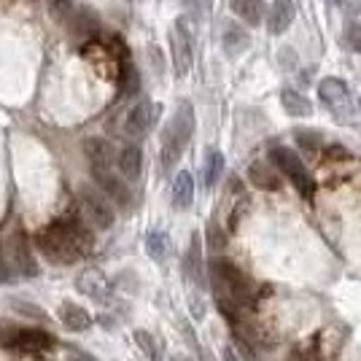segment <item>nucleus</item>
Returning <instances> with one entry per match:
<instances>
[{"instance_id":"obj_28","label":"nucleus","mask_w":361,"mask_h":361,"mask_svg":"<svg viewBox=\"0 0 361 361\" xmlns=\"http://www.w3.org/2000/svg\"><path fill=\"white\" fill-rule=\"evenodd\" d=\"M46 8H49L51 19L62 22L65 16L73 11V0H46Z\"/></svg>"},{"instance_id":"obj_8","label":"nucleus","mask_w":361,"mask_h":361,"mask_svg":"<svg viewBox=\"0 0 361 361\" xmlns=\"http://www.w3.org/2000/svg\"><path fill=\"white\" fill-rule=\"evenodd\" d=\"M159 114H162V106L159 103H151V100H140L133 111H130V116L124 121V130H127V135L130 137H143L149 135L151 130H154V124L159 119Z\"/></svg>"},{"instance_id":"obj_11","label":"nucleus","mask_w":361,"mask_h":361,"mask_svg":"<svg viewBox=\"0 0 361 361\" xmlns=\"http://www.w3.org/2000/svg\"><path fill=\"white\" fill-rule=\"evenodd\" d=\"M94 180L100 183V189H103V195L108 197V202H116L121 208H127L130 202H133V195H130V186H127V180H119L111 170H100V173H92Z\"/></svg>"},{"instance_id":"obj_13","label":"nucleus","mask_w":361,"mask_h":361,"mask_svg":"<svg viewBox=\"0 0 361 361\" xmlns=\"http://www.w3.org/2000/svg\"><path fill=\"white\" fill-rule=\"evenodd\" d=\"M84 154L90 159L92 173H100V170H111V162H114V149L111 143L103 140V137H87L84 140Z\"/></svg>"},{"instance_id":"obj_5","label":"nucleus","mask_w":361,"mask_h":361,"mask_svg":"<svg viewBox=\"0 0 361 361\" xmlns=\"http://www.w3.org/2000/svg\"><path fill=\"white\" fill-rule=\"evenodd\" d=\"M270 159L283 170V176L297 186V192H300L302 197L313 195V180H310V173H307L305 162H302L294 151L286 149V146H275V149L270 151Z\"/></svg>"},{"instance_id":"obj_24","label":"nucleus","mask_w":361,"mask_h":361,"mask_svg":"<svg viewBox=\"0 0 361 361\" xmlns=\"http://www.w3.org/2000/svg\"><path fill=\"white\" fill-rule=\"evenodd\" d=\"M146 251L154 262H165L167 254H170V238H167L162 229H154L146 238Z\"/></svg>"},{"instance_id":"obj_14","label":"nucleus","mask_w":361,"mask_h":361,"mask_svg":"<svg viewBox=\"0 0 361 361\" xmlns=\"http://www.w3.org/2000/svg\"><path fill=\"white\" fill-rule=\"evenodd\" d=\"M294 14H297L294 0H275L270 8V16H267V30H270L272 35L286 32L288 27H291V22H294Z\"/></svg>"},{"instance_id":"obj_21","label":"nucleus","mask_w":361,"mask_h":361,"mask_svg":"<svg viewBox=\"0 0 361 361\" xmlns=\"http://www.w3.org/2000/svg\"><path fill=\"white\" fill-rule=\"evenodd\" d=\"M281 103L283 108L288 111V116H313V103L307 100V97H302L300 92L294 90H283L281 92Z\"/></svg>"},{"instance_id":"obj_31","label":"nucleus","mask_w":361,"mask_h":361,"mask_svg":"<svg viewBox=\"0 0 361 361\" xmlns=\"http://www.w3.org/2000/svg\"><path fill=\"white\" fill-rule=\"evenodd\" d=\"M281 62H283V68H294V65H297V54H294V49L283 46V49H281Z\"/></svg>"},{"instance_id":"obj_15","label":"nucleus","mask_w":361,"mask_h":361,"mask_svg":"<svg viewBox=\"0 0 361 361\" xmlns=\"http://www.w3.org/2000/svg\"><path fill=\"white\" fill-rule=\"evenodd\" d=\"M221 46L229 57H240L243 51L251 46V35L243 30L235 22H224V32H221Z\"/></svg>"},{"instance_id":"obj_20","label":"nucleus","mask_w":361,"mask_h":361,"mask_svg":"<svg viewBox=\"0 0 361 361\" xmlns=\"http://www.w3.org/2000/svg\"><path fill=\"white\" fill-rule=\"evenodd\" d=\"M119 170L127 180L140 178V170H143V154L137 146H124L119 154Z\"/></svg>"},{"instance_id":"obj_16","label":"nucleus","mask_w":361,"mask_h":361,"mask_svg":"<svg viewBox=\"0 0 361 361\" xmlns=\"http://www.w3.org/2000/svg\"><path fill=\"white\" fill-rule=\"evenodd\" d=\"M60 321H62V326L71 331H87L92 326V316L81 305H75V302H62Z\"/></svg>"},{"instance_id":"obj_6","label":"nucleus","mask_w":361,"mask_h":361,"mask_svg":"<svg viewBox=\"0 0 361 361\" xmlns=\"http://www.w3.org/2000/svg\"><path fill=\"white\" fill-rule=\"evenodd\" d=\"M78 202H81V211L87 216V221H90L94 229H111V226H114L116 213H114L106 195L94 192L92 186H81V189H78Z\"/></svg>"},{"instance_id":"obj_27","label":"nucleus","mask_w":361,"mask_h":361,"mask_svg":"<svg viewBox=\"0 0 361 361\" xmlns=\"http://www.w3.org/2000/svg\"><path fill=\"white\" fill-rule=\"evenodd\" d=\"M294 137H297V143L302 146V151H307V154H316L318 146H321V135H318L316 130L297 127V130H294Z\"/></svg>"},{"instance_id":"obj_2","label":"nucleus","mask_w":361,"mask_h":361,"mask_svg":"<svg viewBox=\"0 0 361 361\" xmlns=\"http://www.w3.org/2000/svg\"><path fill=\"white\" fill-rule=\"evenodd\" d=\"M195 135V108L189 100H180L176 108V116L167 124L162 137V170L170 173L173 165L180 159L183 149L189 146V137Z\"/></svg>"},{"instance_id":"obj_33","label":"nucleus","mask_w":361,"mask_h":361,"mask_svg":"<svg viewBox=\"0 0 361 361\" xmlns=\"http://www.w3.org/2000/svg\"><path fill=\"white\" fill-rule=\"evenodd\" d=\"M288 361H318V359H316V353H313V350H294Z\"/></svg>"},{"instance_id":"obj_23","label":"nucleus","mask_w":361,"mask_h":361,"mask_svg":"<svg viewBox=\"0 0 361 361\" xmlns=\"http://www.w3.org/2000/svg\"><path fill=\"white\" fill-rule=\"evenodd\" d=\"M221 173H224V154L211 149L208 157H205V165H202V180H205V186H208V189L216 186L219 178H221Z\"/></svg>"},{"instance_id":"obj_25","label":"nucleus","mask_w":361,"mask_h":361,"mask_svg":"<svg viewBox=\"0 0 361 361\" xmlns=\"http://www.w3.org/2000/svg\"><path fill=\"white\" fill-rule=\"evenodd\" d=\"M6 307H8L11 313H16V316H27V318H35V321L46 318V310H41L38 305L25 302V300H14V297H8V300H6Z\"/></svg>"},{"instance_id":"obj_18","label":"nucleus","mask_w":361,"mask_h":361,"mask_svg":"<svg viewBox=\"0 0 361 361\" xmlns=\"http://www.w3.org/2000/svg\"><path fill=\"white\" fill-rule=\"evenodd\" d=\"M192 200H195V180L183 170V173H178L176 180H173V205H176L178 211H186V208L192 205Z\"/></svg>"},{"instance_id":"obj_7","label":"nucleus","mask_w":361,"mask_h":361,"mask_svg":"<svg viewBox=\"0 0 361 361\" xmlns=\"http://www.w3.org/2000/svg\"><path fill=\"white\" fill-rule=\"evenodd\" d=\"M170 44H173V62H176V73L186 75L192 71V30H189V22L180 16L173 27L170 35Z\"/></svg>"},{"instance_id":"obj_26","label":"nucleus","mask_w":361,"mask_h":361,"mask_svg":"<svg viewBox=\"0 0 361 361\" xmlns=\"http://www.w3.org/2000/svg\"><path fill=\"white\" fill-rule=\"evenodd\" d=\"M135 343L140 345V350L149 356L151 361H162V348H159V343L154 340V334H149V331L137 329L135 331Z\"/></svg>"},{"instance_id":"obj_17","label":"nucleus","mask_w":361,"mask_h":361,"mask_svg":"<svg viewBox=\"0 0 361 361\" xmlns=\"http://www.w3.org/2000/svg\"><path fill=\"white\" fill-rule=\"evenodd\" d=\"M229 8L240 16L248 27H259L264 19V3L262 0H229Z\"/></svg>"},{"instance_id":"obj_19","label":"nucleus","mask_w":361,"mask_h":361,"mask_svg":"<svg viewBox=\"0 0 361 361\" xmlns=\"http://www.w3.org/2000/svg\"><path fill=\"white\" fill-rule=\"evenodd\" d=\"M248 180L254 186H259V189H267V192H278L281 189V178L275 176V170L267 162H254V165L248 167Z\"/></svg>"},{"instance_id":"obj_10","label":"nucleus","mask_w":361,"mask_h":361,"mask_svg":"<svg viewBox=\"0 0 361 361\" xmlns=\"http://www.w3.org/2000/svg\"><path fill=\"white\" fill-rule=\"evenodd\" d=\"M8 345L22 353H44V350L54 348V337L44 329H19L11 334Z\"/></svg>"},{"instance_id":"obj_3","label":"nucleus","mask_w":361,"mask_h":361,"mask_svg":"<svg viewBox=\"0 0 361 361\" xmlns=\"http://www.w3.org/2000/svg\"><path fill=\"white\" fill-rule=\"evenodd\" d=\"M211 281L213 288H216V297H224V300L235 302L238 307L251 302V283H248V278L229 259H221V256L211 259Z\"/></svg>"},{"instance_id":"obj_34","label":"nucleus","mask_w":361,"mask_h":361,"mask_svg":"<svg viewBox=\"0 0 361 361\" xmlns=\"http://www.w3.org/2000/svg\"><path fill=\"white\" fill-rule=\"evenodd\" d=\"M224 361H240V356H238L232 348H224Z\"/></svg>"},{"instance_id":"obj_22","label":"nucleus","mask_w":361,"mask_h":361,"mask_svg":"<svg viewBox=\"0 0 361 361\" xmlns=\"http://www.w3.org/2000/svg\"><path fill=\"white\" fill-rule=\"evenodd\" d=\"M183 270H186V278L192 283H202V256H200V235L192 238V245L186 251V259H183Z\"/></svg>"},{"instance_id":"obj_4","label":"nucleus","mask_w":361,"mask_h":361,"mask_svg":"<svg viewBox=\"0 0 361 361\" xmlns=\"http://www.w3.org/2000/svg\"><path fill=\"white\" fill-rule=\"evenodd\" d=\"M318 94H321L324 106L331 111L337 124H353V97L343 78H334V75L324 78L318 84Z\"/></svg>"},{"instance_id":"obj_35","label":"nucleus","mask_w":361,"mask_h":361,"mask_svg":"<svg viewBox=\"0 0 361 361\" xmlns=\"http://www.w3.org/2000/svg\"><path fill=\"white\" fill-rule=\"evenodd\" d=\"M173 361H192V359H186V356H176Z\"/></svg>"},{"instance_id":"obj_32","label":"nucleus","mask_w":361,"mask_h":361,"mask_svg":"<svg viewBox=\"0 0 361 361\" xmlns=\"http://www.w3.org/2000/svg\"><path fill=\"white\" fill-rule=\"evenodd\" d=\"M345 14H361V0H343V6H340Z\"/></svg>"},{"instance_id":"obj_36","label":"nucleus","mask_w":361,"mask_h":361,"mask_svg":"<svg viewBox=\"0 0 361 361\" xmlns=\"http://www.w3.org/2000/svg\"><path fill=\"white\" fill-rule=\"evenodd\" d=\"M329 3H334V6H343V0H329Z\"/></svg>"},{"instance_id":"obj_9","label":"nucleus","mask_w":361,"mask_h":361,"mask_svg":"<svg viewBox=\"0 0 361 361\" xmlns=\"http://www.w3.org/2000/svg\"><path fill=\"white\" fill-rule=\"evenodd\" d=\"M75 288L81 294H87L90 300L100 302V305L111 302V297H114V286H111V281L100 270H84L75 278Z\"/></svg>"},{"instance_id":"obj_30","label":"nucleus","mask_w":361,"mask_h":361,"mask_svg":"<svg viewBox=\"0 0 361 361\" xmlns=\"http://www.w3.org/2000/svg\"><path fill=\"white\" fill-rule=\"evenodd\" d=\"M208 245H211L213 251H221V248L226 245V235L219 229V224L208 226Z\"/></svg>"},{"instance_id":"obj_12","label":"nucleus","mask_w":361,"mask_h":361,"mask_svg":"<svg viewBox=\"0 0 361 361\" xmlns=\"http://www.w3.org/2000/svg\"><path fill=\"white\" fill-rule=\"evenodd\" d=\"M8 264H11L16 272L27 275V278H35V275H38V264H35V259H32L25 238H19V235L8 240Z\"/></svg>"},{"instance_id":"obj_29","label":"nucleus","mask_w":361,"mask_h":361,"mask_svg":"<svg viewBox=\"0 0 361 361\" xmlns=\"http://www.w3.org/2000/svg\"><path fill=\"white\" fill-rule=\"evenodd\" d=\"M345 41H348V46L356 51V54H361V22H348Z\"/></svg>"},{"instance_id":"obj_1","label":"nucleus","mask_w":361,"mask_h":361,"mask_svg":"<svg viewBox=\"0 0 361 361\" xmlns=\"http://www.w3.org/2000/svg\"><path fill=\"white\" fill-rule=\"evenodd\" d=\"M35 243L51 264H73L75 259L90 254L92 235L75 221H54L38 232Z\"/></svg>"}]
</instances>
